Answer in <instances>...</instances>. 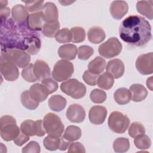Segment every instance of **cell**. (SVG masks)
Instances as JSON below:
<instances>
[{
	"label": "cell",
	"instance_id": "3957f363",
	"mask_svg": "<svg viewBox=\"0 0 153 153\" xmlns=\"http://www.w3.org/2000/svg\"><path fill=\"white\" fill-rule=\"evenodd\" d=\"M0 70L1 74L7 81H13L19 77L17 66L5 51H2L1 53Z\"/></svg>",
	"mask_w": 153,
	"mask_h": 153
},
{
	"label": "cell",
	"instance_id": "f35d334b",
	"mask_svg": "<svg viewBox=\"0 0 153 153\" xmlns=\"http://www.w3.org/2000/svg\"><path fill=\"white\" fill-rule=\"evenodd\" d=\"M107 96L105 91L96 88L93 90L90 94L91 100L95 103H102L106 99Z\"/></svg>",
	"mask_w": 153,
	"mask_h": 153
},
{
	"label": "cell",
	"instance_id": "c3c4849f",
	"mask_svg": "<svg viewBox=\"0 0 153 153\" xmlns=\"http://www.w3.org/2000/svg\"><path fill=\"white\" fill-rule=\"evenodd\" d=\"M71 143V142L65 141L64 140L63 137L62 138L61 143H60V147H59V149L60 150V151H65L66 149H67V148H69Z\"/></svg>",
	"mask_w": 153,
	"mask_h": 153
},
{
	"label": "cell",
	"instance_id": "ac0fdd59",
	"mask_svg": "<svg viewBox=\"0 0 153 153\" xmlns=\"http://www.w3.org/2000/svg\"><path fill=\"white\" fill-rule=\"evenodd\" d=\"M44 19L41 11L29 14L27 19V25L32 30H41L44 25Z\"/></svg>",
	"mask_w": 153,
	"mask_h": 153
},
{
	"label": "cell",
	"instance_id": "f1b7e54d",
	"mask_svg": "<svg viewBox=\"0 0 153 153\" xmlns=\"http://www.w3.org/2000/svg\"><path fill=\"white\" fill-rule=\"evenodd\" d=\"M81 135L82 132L79 127L75 126H69L65 129L63 137L66 140L73 142L80 139Z\"/></svg>",
	"mask_w": 153,
	"mask_h": 153
},
{
	"label": "cell",
	"instance_id": "816d5d0a",
	"mask_svg": "<svg viewBox=\"0 0 153 153\" xmlns=\"http://www.w3.org/2000/svg\"><path fill=\"white\" fill-rule=\"evenodd\" d=\"M59 2L62 5H69L70 4L74 2L72 1H59Z\"/></svg>",
	"mask_w": 153,
	"mask_h": 153
},
{
	"label": "cell",
	"instance_id": "8fae6325",
	"mask_svg": "<svg viewBox=\"0 0 153 153\" xmlns=\"http://www.w3.org/2000/svg\"><path fill=\"white\" fill-rule=\"evenodd\" d=\"M5 51L8 53L16 66L20 68H25L29 65L30 61L29 54L20 48H7Z\"/></svg>",
	"mask_w": 153,
	"mask_h": 153
},
{
	"label": "cell",
	"instance_id": "ee69618b",
	"mask_svg": "<svg viewBox=\"0 0 153 153\" xmlns=\"http://www.w3.org/2000/svg\"><path fill=\"white\" fill-rule=\"evenodd\" d=\"M98 75L94 74L88 70L85 71L82 75V79L84 82L90 85H95L97 84Z\"/></svg>",
	"mask_w": 153,
	"mask_h": 153
},
{
	"label": "cell",
	"instance_id": "8992f818",
	"mask_svg": "<svg viewBox=\"0 0 153 153\" xmlns=\"http://www.w3.org/2000/svg\"><path fill=\"white\" fill-rule=\"evenodd\" d=\"M74 72V65L68 60H60L57 61L54 66L52 77L58 82L68 79Z\"/></svg>",
	"mask_w": 153,
	"mask_h": 153
},
{
	"label": "cell",
	"instance_id": "2e32d148",
	"mask_svg": "<svg viewBox=\"0 0 153 153\" xmlns=\"http://www.w3.org/2000/svg\"><path fill=\"white\" fill-rule=\"evenodd\" d=\"M41 12L45 23H53L58 21V9L54 3L47 2L44 5Z\"/></svg>",
	"mask_w": 153,
	"mask_h": 153
},
{
	"label": "cell",
	"instance_id": "b9f144b4",
	"mask_svg": "<svg viewBox=\"0 0 153 153\" xmlns=\"http://www.w3.org/2000/svg\"><path fill=\"white\" fill-rule=\"evenodd\" d=\"M26 4L25 7L27 11L29 13H35L42 10L43 8L44 1H23Z\"/></svg>",
	"mask_w": 153,
	"mask_h": 153
},
{
	"label": "cell",
	"instance_id": "44dd1931",
	"mask_svg": "<svg viewBox=\"0 0 153 153\" xmlns=\"http://www.w3.org/2000/svg\"><path fill=\"white\" fill-rule=\"evenodd\" d=\"M130 91L133 101L136 102H139L143 100L148 94V91L146 88L140 84H132L130 87Z\"/></svg>",
	"mask_w": 153,
	"mask_h": 153
},
{
	"label": "cell",
	"instance_id": "d590c367",
	"mask_svg": "<svg viewBox=\"0 0 153 153\" xmlns=\"http://www.w3.org/2000/svg\"><path fill=\"white\" fill-rule=\"evenodd\" d=\"M54 37L59 43H68L72 41V34L69 29L63 28L57 32Z\"/></svg>",
	"mask_w": 153,
	"mask_h": 153
},
{
	"label": "cell",
	"instance_id": "484cf974",
	"mask_svg": "<svg viewBox=\"0 0 153 153\" xmlns=\"http://www.w3.org/2000/svg\"><path fill=\"white\" fill-rule=\"evenodd\" d=\"M106 67L105 60L100 56L96 57L88 65V69L91 73L99 75L105 70Z\"/></svg>",
	"mask_w": 153,
	"mask_h": 153
},
{
	"label": "cell",
	"instance_id": "1f68e13d",
	"mask_svg": "<svg viewBox=\"0 0 153 153\" xmlns=\"http://www.w3.org/2000/svg\"><path fill=\"white\" fill-rule=\"evenodd\" d=\"M61 137H54L48 135L43 141L44 146L46 149L53 151L59 148L61 143Z\"/></svg>",
	"mask_w": 153,
	"mask_h": 153
},
{
	"label": "cell",
	"instance_id": "8d00e7d4",
	"mask_svg": "<svg viewBox=\"0 0 153 153\" xmlns=\"http://www.w3.org/2000/svg\"><path fill=\"white\" fill-rule=\"evenodd\" d=\"M71 31L72 34V42L79 43L84 41L85 38V32L83 27L81 26L73 27L71 28Z\"/></svg>",
	"mask_w": 153,
	"mask_h": 153
},
{
	"label": "cell",
	"instance_id": "d6986e66",
	"mask_svg": "<svg viewBox=\"0 0 153 153\" xmlns=\"http://www.w3.org/2000/svg\"><path fill=\"white\" fill-rule=\"evenodd\" d=\"M29 91L32 98L38 102L44 101L49 95L47 88L42 84L39 83L32 85Z\"/></svg>",
	"mask_w": 153,
	"mask_h": 153
},
{
	"label": "cell",
	"instance_id": "d6a6232c",
	"mask_svg": "<svg viewBox=\"0 0 153 153\" xmlns=\"http://www.w3.org/2000/svg\"><path fill=\"white\" fill-rule=\"evenodd\" d=\"M114 151L115 152H126L130 148V142L126 137H118L113 143Z\"/></svg>",
	"mask_w": 153,
	"mask_h": 153
},
{
	"label": "cell",
	"instance_id": "7c38bea8",
	"mask_svg": "<svg viewBox=\"0 0 153 153\" xmlns=\"http://www.w3.org/2000/svg\"><path fill=\"white\" fill-rule=\"evenodd\" d=\"M67 118L72 123H79L82 122L85 117V112L84 108L77 103L71 105L66 112Z\"/></svg>",
	"mask_w": 153,
	"mask_h": 153
},
{
	"label": "cell",
	"instance_id": "7dc6e473",
	"mask_svg": "<svg viewBox=\"0 0 153 153\" xmlns=\"http://www.w3.org/2000/svg\"><path fill=\"white\" fill-rule=\"evenodd\" d=\"M29 136L26 135L25 134H24L23 133H22L20 130V133L19 134V135L13 140L14 143L19 146H22L23 145H24L25 143H26L29 140Z\"/></svg>",
	"mask_w": 153,
	"mask_h": 153
},
{
	"label": "cell",
	"instance_id": "74e56055",
	"mask_svg": "<svg viewBox=\"0 0 153 153\" xmlns=\"http://www.w3.org/2000/svg\"><path fill=\"white\" fill-rule=\"evenodd\" d=\"M22 76L27 82H33L38 80L33 72V65L32 63H29L23 69Z\"/></svg>",
	"mask_w": 153,
	"mask_h": 153
},
{
	"label": "cell",
	"instance_id": "5b68a950",
	"mask_svg": "<svg viewBox=\"0 0 153 153\" xmlns=\"http://www.w3.org/2000/svg\"><path fill=\"white\" fill-rule=\"evenodd\" d=\"M60 89L65 94L76 99L83 97L86 93V87L75 78L67 79L60 85Z\"/></svg>",
	"mask_w": 153,
	"mask_h": 153
},
{
	"label": "cell",
	"instance_id": "d4e9b609",
	"mask_svg": "<svg viewBox=\"0 0 153 153\" xmlns=\"http://www.w3.org/2000/svg\"><path fill=\"white\" fill-rule=\"evenodd\" d=\"M66 105V100L61 95L55 94L48 99L49 108L53 111L60 112L65 108Z\"/></svg>",
	"mask_w": 153,
	"mask_h": 153
},
{
	"label": "cell",
	"instance_id": "4dcf8cb0",
	"mask_svg": "<svg viewBox=\"0 0 153 153\" xmlns=\"http://www.w3.org/2000/svg\"><path fill=\"white\" fill-rule=\"evenodd\" d=\"M21 102L23 106L29 110H34L36 109L39 104V102L32 98L29 90H26L22 93Z\"/></svg>",
	"mask_w": 153,
	"mask_h": 153
},
{
	"label": "cell",
	"instance_id": "e0dca14e",
	"mask_svg": "<svg viewBox=\"0 0 153 153\" xmlns=\"http://www.w3.org/2000/svg\"><path fill=\"white\" fill-rule=\"evenodd\" d=\"M33 72L38 80H42L50 76L51 71L48 64L44 60H37L33 65Z\"/></svg>",
	"mask_w": 153,
	"mask_h": 153
},
{
	"label": "cell",
	"instance_id": "60d3db41",
	"mask_svg": "<svg viewBox=\"0 0 153 153\" xmlns=\"http://www.w3.org/2000/svg\"><path fill=\"white\" fill-rule=\"evenodd\" d=\"M78 57L79 59L85 60L88 59L94 53V50L88 45H81L78 48Z\"/></svg>",
	"mask_w": 153,
	"mask_h": 153
},
{
	"label": "cell",
	"instance_id": "f907efd6",
	"mask_svg": "<svg viewBox=\"0 0 153 153\" xmlns=\"http://www.w3.org/2000/svg\"><path fill=\"white\" fill-rule=\"evenodd\" d=\"M146 85L151 91H152V76H150L147 79Z\"/></svg>",
	"mask_w": 153,
	"mask_h": 153
},
{
	"label": "cell",
	"instance_id": "9a60e30c",
	"mask_svg": "<svg viewBox=\"0 0 153 153\" xmlns=\"http://www.w3.org/2000/svg\"><path fill=\"white\" fill-rule=\"evenodd\" d=\"M106 69L108 72L112 75L114 78L117 79L121 77L124 73V64L121 60L114 59L108 62Z\"/></svg>",
	"mask_w": 153,
	"mask_h": 153
},
{
	"label": "cell",
	"instance_id": "7a4b0ae2",
	"mask_svg": "<svg viewBox=\"0 0 153 153\" xmlns=\"http://www.w3.org/2000/svg\"><path fill=\"white\" fill-rule=\"evenodd\" d=\"M0 128L1 136L7 142L14 140L20 131V128L16 124V119L11 115L1 117Z\"/></svg>",
	"mask_w": 153,
	"mask_h": 153
},
{
	"label": "cell",
	"instance_id": "ffe728a7",
	"mask_svg": "<svg viewBox=\"0 0 153 153\" xmlns=\"http://www.w3.org/2000/svg\"><path fill=\"white\" fill-rule=\"evenodd\" d=\"M78 50L76 47L72 44H64L60 46L58 50V54L62 60H74L76 56Z\"/></svg>",
	"mask_w": 153,
	"mask_h": 153
},
{
	"label": "cell",
	"instance_id": "9c48e42d",
	"mask_svg": "<svg viewBox=\"0 0 153 153\" xmlns=\"http://www.w3.org/2000/svg\"><path fill=\"white\" fill-rule=\"evenodd\" d=\"M20 128L22 133L29 136H37L38 137H42L46 133L44 127L43 121L41 120L35 121L31 120H25L21 123Z\"/></svg>",
	"mask_w": 153,
	"mask_h": 153
},
{
	"label": "cell",
	"instance_id": "836d02e7",
	"mask_svg": "<svg viewBox=\"0 0 153 153\" xmlns=\"http://www.w3.org/2000/svg\"><path fill=\"white\" fill-rule=\"evenodd\" d=\"M59 21L53 23H45L42 27V32L45 36L48 38L55 36L57 32L60 30Z\"/></svg>",
	"mask_w": 153,
	"mask_h": 153
},
{
	"label": "cell",
	"instance_id": "681fc988",
	"mask_svg": "<svg viewBox=\"0 0 153 153\" xmlns=\"http://www.w3.org/2000/svg\"><path fill=\"white\" fill-rule=\"evenodd\" d=\"M10 13V8L8 7H5L3 8H1V19L4 18L5 19L9 16Z\"/></svg>",
	"mask_w": 153,
	"mask_h": 153
},
{
	"label": "cell",
	"instance_id": "ba28073f",
	"mask_svg": "<svg viewBox=\"0 0 153 153\" xmlns=\"http://www.w3.org/2000/svg\"><path fill=\"white\" fill-rule=\"evenodd\" d=\"M122 48V44L118 38L111 37L99 45L98 51L100 56L110 59L120 54Z\"/></svg>",
	"mask_w": 153,
	"mask_h": 153
},
{
	"label": "cell",
	"instance_id": "7402d4cb",
	"mask_svg": "<svg viewBox=\"0 0 153 153\" xmlns=\"http://www.w3.org/2000/svg\"><path fill=\"white\" fill-rule=\"evenodd\" d=\"M87 37L89 41L91 43L99 44L105 39L106 33L102 27L99 26H93L88 30Z\"/></svg>",
	"mask_w": 153,
	"mask_h": 153
},
{
	"label": "cell",
	"instance_id": "f6af8a7d",
	"mask_svg": "<svg viewBox=\"0 0 153 153\" xmlns=\"http://www.w3.org/2000/svg\"><path fill=\"white\" fill-rule=\"evenodd\" d=\"M40 151V145L36 141L30 142L22 149L23 153H39Z\"/></svg>",
	"mask_w": 153,
	"mask_h": 153
},
{
	"label": "cell",
	"instance_id": "5bb4252c",
	"mask_svg": "<svg viewBox=\"0 0 153 153\" xmlns=\"http://www.w3.org/2000/svg\"><path fill=\"white\" fill-rule=\"evenodd\" d=\"M128 10V4L124 1H113L109 8L111 14L115 20H120L122 19L127 14Z\"/></svg>",
	"mask_w": 153,
	"mask_h": 153
},
{
	"label": "cell",
	"instance_id": "30bf717a",
	"mask_svg": "<svg viewBox=\"0 0 153 153\" xmlns=\"http://www.w3.org/2000/svg\"><path fill=\"white\" fill-rule=\"evenodd\" d=\"M136 68L142 75H149L153 72V53L152 52L140 55L136 61Z\"/></svg>",
	"mask_w": 153,
	"mask_h": 153
},
{
	"label": "cell",
	"instance_id": "83f0119b",
	"mask_svg": "<svg viewBox=\"0 0 153 153\" xmlns=\"http://www.w3.org/2000/svg\"><path fill=\"white\" fill-rule=\"evenodd\" d=\"M24 44L26 52L30 55L37 54L41 47L40 39L34 36L26 39Z\"/></svg>",
	"mask_w": 153,
	"mask_h": 153
},
{
	"label": "cell",
	"instance_id": "e575fe53",
	"mask_svg": "<svg viewBox=\"0 0 153 153\" xmlns=\"http://www.w3.org/2000/svg\"><path fill=\"white\" fill-rule=\"evenodd\" d=\"M134 138V143L138 149H146L151 145V140L150 138L145 134H139Z\"/></svg>",
	"mask_w": 153,
	"mask_h": 153
},
{
	"label": "cell",
	"instance_id": "4fadbf2b",
	"mask_svg": "<svg viewBox=\"0 0 153 153\" xmlns=\"http://www.w3.org/2000/svg\"><path fill=\"white\" fill-rule=\"evenodd\" d=\"M107 115V109L105 107L96 105L91 107L89 111L88 118L90 121L96 125L103 123Z\"/></svg>",
	"mask_w": 153,
	"mask_h": 153
},
{
	"label": "cell",
	"instance_id": "ab89813d",
	"mask_svg": "<svg viewBox=\"0 0 153 153\" xmlns=\"http://www.w3.org/2000/svg\"><path fill=\"white\" fill-rule=\"evenodd\" d=\"M128 133L130 137H134L139 134H145V128L142 123L139 122H133L130 125Z\"/></svg>",
	"mask_w": 153,
	"mask_h": 153
},
{
	"label": "cell",
	"instance_id": "603a6c76",
	"mask_svg": "<svg viewBox=\"0 0 153 153\" xmlns=\"http://www.w3.org/2000/svg\"><path fill=\"white\" fill-rule=\"evenodd\" d=\"M11 14L14 20L19 24L25 23L29 16L26 7L21 4L14 6L11 10Z\"/></svg>",
	"mask_w": 153,
	"mask_h": 153
},
{
	"label": "cell",
	"instance_id": "6da1fadb",
	"mask_svg": "<svg viewBox=\"0 0 153 153\" xmlns=\"http://www.w3.org/2000/svg\"><path fill=\"white\" fill-rule=\"evenodd\" d=\"M119 34L121 39L134 47H142L151 39V27L144 17L131 15L121 23Z\"/></svg>",
	"mask_w": 153,
	"mask_h": 153
},
{
	"label": "cell",
	"instance_id": "4316f807",
	"mask_svg": "<svg viewBox=\"0 0 153 153\" xmlns=\"http://www.w3.org/2000/svg\"><path fill=\"white\" fill-rule=\"evenodd\" d=\"M115 101L119 105H126L130 102L131 99L130 91L124 87L117 89L114 94Z\"/></svg>",
	"mask_w": 153,
	"mask_h": 153
},
{
	"label": "cell",
	"instance_id": "277c9868",
	"mask_svg": "<svg viewBox=\"0 0 153 153\" xmlns=\"http://www.w3.org/2000/svg\"><path fill=\"white\" fill-rule=\"evenodd\" d=\"M43 124L48 135L54 137L62 136L64 131V125L56 114L51 112L47 114L44 117Z\"/></svg>",
	"mask_w": 153,
	"mask_h": 153
},
{
	"label": "cell",
	"instance_id": "cb8c5ba5",
	"mask_svg": "<svg viewBox=\"0 0 153 153\" xmlns=\"http://www.w3.org/2000/svg\"><path fill=\"white\" fill-rule=\"evenodd\" d=\"M137 11L149 20L153 18V1H140L136 3Z\"/></svg>",
	"mask_w": 153,
	"mask_h": 153
},
{
	"label": "cell",
	"instance_id": "52a82bcc",
	"mask_svg": "<svg viewBox=\"0 0 153 153\" xmlns=\"http://www.w3.org/2000/svg\"><path fill=\"white\" fill-rule=\"evenodd\" d=\"M130 119L127 116L118 111L111 112L108 118L109 128L117 133H123L130 124Z\"/></svg>",
	"mask_w": 153,
	"mask_h": 153
},
{
	"label": "cell",
	"instance_id": "bcb514c9",
	"mask_svg": "<svg viewBox=\"0 0 153 153\" xmlns=\"http://www.w3.org/2000/svg\"><path fill=\"white\" fill-rule=\"evenodd\" d=\"M68 152H78V153H84L85 152V148L84 145L79 142H74L71 143L68 148Z\"/></svg>",
	"mask_w": 153,
	"mask_h": 153
},
{
	"label": "cell",
	"instance_id": "7bdbcfd3",
	"mask_svg": "<svg viewBox=\"0 0 153 153\" xmlns=\"http://www.w3.org/2000/svg\"><path fill=\"white\" fill-rule=\"evenodd\" d=\"M41 83L47 88L49 94L55 92L58 88V84L50 77L42 79Z\"/></svg>",
	"mask_w": 153,
	"mask_h": 153
},
{
	"label": "cell",
	"instance_id": "f546056e",
	"mask_svg": "<svg viewBox=\"0 0 153 153\" xmlns=\"http://www.w3.org/2000/svg\"><path fill=\"white\" fill-rule=\"evenodd\" d=\"M114 78L112 75L108 72H104L98 76L97 84L98 87L104 90H109L114 85Z\"/></svg>",
	"mask_w": 153,
	"mask_h": 153
}]
</instances>
